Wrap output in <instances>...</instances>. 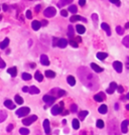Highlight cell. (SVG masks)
Masks as SVG:
<instances>
[{"instance_id": "1", "label": "cell", "mask_w": 129, "mask_h": 135, "mask_svg": "<svg viewBox=\"0 0 129 135\" xmlns=\"http://www.w3.org/2000/svg\"><path fill=\"white\" fill-rule=\"evenodd\" d=\"M78 77L80 81L82 82L84 86H86L91 91L97 90L99 88V79L95 74H93L91 71L86 67H81L78 69Z\"/></svg>"}, {"instance_id": "2", "label": "cell", "mask_w": 129, "mask_h": 135, "mask_svg": "<svg viewBox=\"0 0 129 135\" xmlns=\"http://www.w3.org/2000/svg\"><path fill=\"white\" fill-rule=\"evenodd\" d=\"M108 134L109 135H121L118 123H117L116 119H113L109 122V124H108Z\"/></svg>"}, {"instance_id": "3", "label": "cell", "mask_w": 129, "mask_h": 135, "mask_svg": "<svg viewBox=\"0 0 129 135\" xmlns=\"http://www.w3.org/2000/svg\"><path fill=\"white\" fill-rule=\"evenodd\" d=\"M43 14H44L45 17H54L56 14V9L55 8V7H52V6L47 7V8L44 10Z\"/></svg>"}, {"instance_id": "4", "label": "cell", "mask_w": 129, "mask_h": 135, "mask_svg": "<svg viewBox=\"0 0 129 135\" xmlns=\"http://www.w3.org/2000/svg\"><path fill=\"white\" fill-rule=\"evenodd\" d=\"M29 112H30V109L28 107H22L20 109H18L15 114H16L18 117H23V116L29 114Z\"/></svg>"}, {"instance_id": "5", "label": "cell", "mask_w": 129, "mask_h": 135, "mask_svg": "<svg viewBox=\"0 0 129 135\" xmlns=\"http://www.w3.org/2000/svg\"><path fill=\"white\" fill-rule=\"evenodd\" d=\"M36 120H37V116L32 115V116H30V117H28V118L23 119V120H22V123H23L24 125L28 126V125H30V124H32L33 122H35Z\"/></svg>"}, {"instance_id": "6", "label": "cell", "mask_w": 129, "mask_h": 135, "mask_svg": "<svg viewBox=\"0 0 129 135\" xmlns=\"http://www.w3.org/2000/svg\"><path fill=\"white\" fill-rule=\"evenodd\" d=\"M113 68L116 70L117 73H121L123 70V65L121 62H118V61H115L114 63H113Z\"/></svg>"}, {"instance_id": "7", "label": "cell", "mask_w": 129, "mask_h": 135, "mask_svg": "<svg viewBox=\"0 0 129 135\" xmlns=\"http://www.w3.org/2000/svg\"><path fill=\"white\" fill-rule=\"evenodd\" d=\"M43 99V101H44V102L47 103V105H52V104L56 101L55 97H54V96H51V95H44Z\"/></svg>"}, {"instance_id": "8", "label": "cell", "mask_w": 129, "mask_h": 135, "mask_svg": "<svg viewBox=\"0 0 129 135\" xmlns=\"http://www.w3.org/2000/svg\"><path fill=\"white\" fill-rule=\"evenodd\" d=\"M63 112V108L59 106V105H56V106H54L52 108V115H59Z\"/></svg>"}, {"instance_id": "9", "label": "cell", "mask_w": 129, "mask_h": 135, "mask_svg": "<svg viewBox=\"0 0 129 135\" xmlns=\"http://www.w3.org/2000/svg\"><path fill=\"white\" fill-rule=\"evenodd\" d=\"M128 125H129V121H128V120H124V121L121 123V132H122V133H127Z\"/></svg>"}, {"instance_id": "10", "label": "cell", "mask_w": 129, "mask_h": 135, "mask_svg": "<svg viewBox=\"0 0 129 135\" xmlns=\"http://www.w3.org/2000/svg\"><path fill=\"white\" fill-rule=\"evenodd\" d=\"M43 128H44V132L47 134H50L51 132V125H50V120L45 119L43 121Z\"/></svg>"}, {"instance_id": "11", "label": "cell", "mask_w": 129, "mask_h": 135, "mask_svg": "<svg viewBox=\"0 0 129 135\" xmlns=\"http://www.w3.org/2000/svg\"><path fill=\"white\" fill-rule=\"evenodd\" d=\"M117 89V84L115 83V82H112L111 84H110V86H109V88L106 90V92H107L108 94H113L115 92V90Z\"/></svg>"}, {"instance_id": "12", "label": "cell", "mask_w": 129, "mask_h": 135, "mask_svg": "<svg viewBox=\"0 0 129 135\" xmlns=\"http://www.w3.org/2000/svg\"><path fill=\"white\" fill-rule=\"evenodd\" d=\"M40 63H41V65H43V66H50V59H48L47 55H40Z\"/></svg>"}, {"instance_id": "13", "label": "cell", "mask_w": 129, "mask_h": 135, "mask_svg": "<svg viewBox=\"0 0 129 135\" xmlns=\"http://www.w3.org/2000/svg\"><path fill=\"white\" fill-rule=\"evenodd\" d=\"M101 27H102V29H104V30L106 31V33H107V35H108V36L111 35V28H110V26H109L107 23H105V22H103V23L101 24Z\"/></svg>"}, {"instance_id": "14", "label": "cell", "mask_w": 129, "mask_h": 135, "mask_svg": "<svg viewBox=\"0 0 129 135\" xmlns=\"http://www.w3.org/2000/svg\"><path fill=\"white\" fill-rule=\"evenodd\" d=\"M90 66H91V68H92V69H93L96 73H101V72H103V71H104L103 68L99 67L98 65H96L95 63H91V65H90Z\"/></svg>"}, {"instance_id": "15", "label": "cell", "mask_w": 129, "mask_h": 135, "mask_svg": "<svg viewBox=\"0 0 129 135\" xmlns=\"http://www.w3.org/2000/svg\"><path fill=\"white\" fill-rule=\"evenodd\" d=\"M56 46H60V47H62V48H64L68 46V40L64 39V38H60L58 40V44H56Z\"/></svg>"}, {"instance_id": "16", "label": "cell", "mask_w": 129, "mask_h": 135, "mask_svg": "<svg viewBox=\"0 0 129 135\" xmlns=\"http://www.w3.org/2000/svg\"><path fill=\"white\" fill-rule=\"evenodd\" d=\"M78 20H83L84 22H87L86 18H83L82 16H80V15H74V16H72L70 18V21L71 22H75V21H78Z\"/></svg>"}, {"instance_id": "17", "label": "cell", "mask_w": 129, "mask_h": 135, "mask_svg": "<svg viewBox=\"0 0 129 135\" xmlns=\"http://www.w3.org/2000/svg\"><path fill=\"white\" fill-rule=\"evenodd\" d=\"M4 106L6 108H8V109H10V110H12V109H14V108H15V105L13 104V102L11 100H6L4 102Z\"/></svg>"}, {"instance_id": "18", "label": "cell", "mask_w": 129, "mask_h": 135, "mask_svg": "<svg viewBox=\"0 0 129 135\" xmlns=\"http://www.w3.org/2000/svg\"><path fill=\"white\" fill-rule=\"evenodd\" d=\"M28 92L31 94V95H35V94H39L40 91H39V89L35 87V86H31L30 88H28Z\"/></svg>"}, {"instance_id": "19", "label": "cell", "mask_w": 129, "mask_h": 135, "mask_svg": "<svg viewBox=\"0 0 129 135\" xmlns=\"http://www.w3.org/2000/svg\"><path fill=\"white\" fill-rule=\"evenodd\" d=\"M40 22L39 21H37V20H33L32 21V23H31V27L33 30H39V29L40 28Z\"/></svg>"}, {"instance_id": "20", "label": "cell", "mask_w": 129, "mask_h": 135, "mask_svg": "<svg viewBox=\"0 0 129 135\" xmlns=\"http://www.w3.org/2000/svg\"><path fill=\"white\" fill-rule=\"evenodd\" d=\"M7 73H8L10 76H12V77H16V75H17V69H16L15 67L9 68V69L7 70Z\"/></svg>"}, {"instance_id": "21", "label": "cell", "mask_w": 129, "mask_h": 135, "mask_svg": "<svg viewBox=\"0 0 129 135\" xmlns=\"http://www.w3.org/2000/svg\"><path fill=\"white\" fill-rule=\"evenodd\" d=\"M104 98H105V96H104V94H103V93L97 94V95H95V96H94V100H95V101H97V102H102V101L104 100Z\"/></svg>"}, {"instance_id": "22", "label": "cell", "mask_w": 129, "mask_h": 135, "mask_svg": "<svg viewBox=\"0 0 129 135\" xmlns=\"http://www.w3.org/2000/svg\"><path fill=\"white\" fill-rule=\"evenodd\" d=\"M96 57H97V59H99L100 61H104V59L108 57V55L106 54V52H97Z\"/></svg>"}, {"instance_id": "23", "label": "cell", "mask_w": 129, "mask_h": 135, "mask_svg": "<svg viewBox=\"0 0 129 135\" xmlns=\"http://www.w3.org/2000/svg\"><path fill=\"white\" fill-rule=\"evenodd\" d=\"M76 28H77V31H78V33H80V34H83V33H85V31H86L85 26L81 25V24H78L76 26Z\"/></svg>"}, {"instance_id": "24", "label": "cell", "mask_w": 129, "mask_h": 135, "mask_svg": "<svg viewBox=\"0 0 129 135\" xmlns=\"http://www.w3.org/2000/svg\"><path fill=\"white\" fill-rule=\"evenodd\" d=\"M67 82L70 86H75L76 85V79L73 76H69L67 78Z\"/></svg>"}, {"instance_id": "25", "label": "cell", "mask_w": 129, "mask_h": 135, "mask_svg": "<svg viewBox=\"0 0 129 135\" xmlns=\"http://www.w3.org/2000/svg\"><path fill=\"white\" fill-rule=\"evenodd\" d=\"M8 44H9V38H7L6 37V38L0 43V47H1V50H4V48H6L7 46H8Z\"/></svg>"}, {"instance_id": "26", "label": "cell", "mask_w": 129, "mask_h": 135, "mask_svg": "<svg viewBox=\"0 0 129 135\" xmlns=\"http://www.w3.org/2000/svg\"><path fill=\"white\" fill-rule=\"evenodd\" d=\"M72 126H73V128L78 130L80 128V122L78 119H73V121H72Z\"/></svg>"}, {"instance_id": "27", "label": "cell", "mask_w": 129, "mask_h": 135, "mask_svg": "<svg viewBox=\"0 0 129 135\" xmlns=\"http://www.w3.org/2000/svg\"><path fill=\"white\" fill-rule=\"evenodd\" d=\"M88 114H89L88 111H81L79 113V119L81 120V121H83V120L87 117V115H88Z\"/></svg>"}, {"instance_id": "28", "label": "cell", "mask_w": 129, "mask_h": 135, "mask_svg": "<svg viewBox=\"0 0 129 135\" xmlns=\"http://www.w3.org/2000/svg\"><path fill=\"white\" fill-rule=\"evenodd\" d=\"M98 111H99L101 114H106L108 111V107L106 106V105H101L99 107V109H98Z\"/></svg>"}, {"instance_id": "29", "label": "cell", "mask_w": 129, "mask_h": 135, "mask_svg": "<svg viewBox=\"0 0 129 135\" xmlns=\"http://www.w3.org/2000/svg\"><path fill=\"white\" fill-rule=\"evenodd\" d=\"M34 78H35V80L36 81H39V82H43V74H41L40 72H37L34 74Z\"/></svg>"}, {"instance_id": "30", "label": "cell", "mask_w": 129, "mask_h": 135, "mask_svg": "<svg viewBox=\"0 0 129 135\" xmlns=\"http://www.w3.org/2000/svg\"><path fill=\"white\" fill-rule=\"evenodd\" d=\"M6 118H7V113L5 111L0 110V123H2Z\"/></svg>"}, {"instance_id": "31", "label": "cell", "mask_w": 129, "mask_h": 135, "mask_svg": "<svg viewBox=\"0 0 129 135\" xmlns=\"http://www.w3.org/2000/svg\"><path fill=\"white\" fill-rule=\"evenodd\" d=\"M45 76H47V78L52 79V78L56 77V73L54 72V71H47V72H45Z\"/></svg>"}, {"instance_id": "32", "label": "cell", "mask_w": 129, "mask_h": 135, "mask_svg": "<svg viewBox=\"0 0 129 135\" xmlns=\"http://www.w3.org/2000/svg\"><path fill=\"white\" fill-rule=\"evenodd\" d=\"M14 99H15V102H16L18 105H22V104H23V99H22L19 95H16Z\"/></svg>"}, {"instance_id": "33", "label": "cell", "mask_w": 129, "mask_h": 135, "mask_svg": "<svg viewBox=\"0 0 129 135\" xmlns=\"http://www.w3.org/2000/svg\"><path fill=\"white\" fill-rule=\"evenodd\" d=\"M122 43H123L126 47L129 48V35H126V36H125L124 38L122 39Z\"/></svg>"}, {"instance_id": "34", "label": "cell", "mask_w": 129, "mask_h": 135, "mask_svg": "<svg viewBox=\"0 0 129 135\" xmlns=\"http://www.w3.org/2000/svg\"><path fill=\"white\" fill-rule=\"evenodd\" d=\"M69 11L70 12H72L73 14H75V13H77V11H78V9H77V6L76 5H71L70 7H69Z\"/></svg>"}, {"instance_id": "35", "label": "cell", "mask_w": 129, "mask_h": 135, "mask_svg": "<svg viewBox=\"0 0 129 135\" xmlns=\"http://www.w3.org/2000/svg\"><path fill=\"white\" fill-rule=\"evenodd\" d=\"M19 133L21 135H28L29 134V130L27 128H20L19 129Z\"/></svg>"}, {"instance_id": "36", "label": "cell", "mask_w": 129, "mask_h": 135, "mask_svg": "<svg viewBox=\"0 0 129 135\" xmlns=\"http://www.w3.org/2000/svg\"><path fill=\"white\" fill-rule=\"evenodd\" d=\"M22 79H23L24 81H29L30 79H31V76H30V74H28V73H23L22 74Z\"/></svg>"}, {"instance_id": "37", "label": "cell", "mask_w": 129, "mask_h": 135, "mask_svg": "<svg viewBox=\"0 0 129 135\" xmlns=\"http://www.w3.org/2000/svg\"><path fill=\"white\" fill-rule=\"evenodd\" d=\"M96 125H97L98 128H103V127H104V122H103V120H101V119L97 120Z\"/></svg>"}, {"instance_id": "38", "label": "cell", "mask_w": 129, "mask_h": 135, "mask_svg": "<svg viewBox=\"0 0 129 135\" xmlns=\"http://www.w3.org/2000/svg\"><path fill=\"white\" fill-rule=\"evenodd\" d=\"M68 29H69V31H68V35H69L70 37H72V36L74 35V28H73V26L69 25V28H68Z\"/></svg>"}, {"instance_id": "39", "label": "cell", "mask_w": 129, "mask_h": 135, "mask_svg": "<svg viewBox=\"0 0 129 135\" xmlns=\"http://www.w3.org/2000/svg\"><path fill=\"white\" fill-rule=\"evenodd\" d=\"M116 31H117V33H118V34L122 35L123 33H124V28H122L121 26H117V27H116Z\"/></svg>"}, {"instance_id": "40", "label": "cell", "mask_w": 129, "mask_h": 135, "mask_svg": "<svg viewBox=\"0 0 129 135\" xmlns=\"http://www.w3.org/2000/svg\"><path fill=\"white\" fill-rule=\"evenodd\" d=\"M69 3H71V0H66V1H60V2H59V3H58V5H59L60 7H62V6H64V5L69 4Z\"/></svg>"}, {"instance_id": "41", "label": "cell", "mask_w": 129, "mask_h": 135, "mask_svg": "<svg viewBox=\"0 0 129 135\" xmlns=\"http://www.w3.org/2000/svg\"><path fill=\"white\" fill-rule=\"evenodd\" d=\"M92 19L94 21V24H97V22H98V15L96 13H93L92 14Z\"/></svg>"}, {"instance_id": "42", "label": "cell", "mask_w": 129, "mask_h": 135, "mask_svg": "<svg viewBox=\"0 0 129 135\" xmlns=\"http://www.w3.org/2000/svg\"><path fill=\"white\" fill-rule=\"evenodd\" d=\"M56 91H58V97H62V96H64V94H66V92H64V90H60V89H58Z\"/></svg>"}, {"instance_id": "43", "label": "cell", "mask_w": 129, "mask_h": 135, "mask_svg": "<svg viewBox=\"0 0 129 135\" xmlns=\"http://www.w3.org/2000/svg\"><path fill=\"white\" fill-rule=\"evenodd\" d=\"M70 44H71L72 46H74V47H78V46H79V44L76 42V40H74V39L70 40Z\"/></svg>"}, {"instance_id": "44", "label": "cell", "mask_w": 129, "mask_h": 135, "mask_svg": "<svg viewBox=\"0 0 129 135\" xmlns=\"http://www.w3.org/2000/svg\"><path fill=\"white\" fill-rule=\"evenodd\" d=\"M5 66H6L5 62L1 59V57H0V69H3V68H5Z\"/></svg>"}, {"instance_id": "45", "label": "cell", "mask_w": 129, "mask_h": 135, "mask_svg": "<svg viewBox=\"0 0 129 135\" xmlns=\"http://www.w3.org/2000/svg\"><path fill=\"white\" fill-rule=\"evenodd\" d=\"M77 109H78V106L76 104H73L71 106V111L72 112H76V111H77Z\"/></svg>"}, {"instance_id": "46", "label": "cell", "mask_w": 129, "mask_h": 135, "mask_svg": "<svg viewBox=\"0 0 129 135\" xmlns=\"http://www.w3.org/2000/svg\"><path fill=\"white\" fill-rule=\"evenodd\" d=\"M117 91H118V93H123L124 92V89H123V87L122 86H117Z\"/></svg>"}, {"instance_id": "47", "label": "cell", "mask_w": 129, "mask_h": 135, "mask_svg": "<svg viewBox=\"0 0 129 135\" xmlns=\"http://www.w3.org/2000/svg\"><path fill=\"white\" fill-rule=\"evenodd\" d=\"M12 129H13V125H12V124H9L8 126H7V128H6L7 132H11V131H12Z\"/></svg>"}, {"instance_id": "48", "label": "cell", "mask_w": 129, "mask_h": 135, "mask_svg": "<svg viewBox=\"0 0 129 135\" xmlns=\"http://www.w3.org/2000/svg\"><path fill=\"white\" fill-rule=\"evenodd\" d=\"M26 17H27L28 19H30V18L32 17V15H31V11H30V10H27V11H26Z\"/></svg>"}, {"instance_id": "49", "label": "cell", "mask_w": 129, "mask_h": 135, "mask_svg": "<svg viewBox=\"0 0 129 135\" xmlns=\"http://www.w3.org/2000/svg\"><path fill=\"white\" fill-rule=\"evenodd\" d=\"M110 2L113 3V4H115L117 6H120V2L119 1H116V0H110Z\"/></svg>"}, {"instance_id": "50", "label": "cell", "mask_w": 129, "mask_h": 135, "mask_svg": "<svg viewBox=\"0 0 129 135\" xmlns=\"http://www.w3.org/2000/svg\"><path fill=\"white\" fill-rule=\"evenodd\" d=\"M60 14H62L63 16L67 17V16H68V11H67V10H62V11H60Z\"/></svg>"}, {"instance_id": "51", "label": "cell", "mask_w": 129, "mask_h": 135, "mask_svg": "<svg viewBox=\"0 0 129 135\" xmlns=\"http://www.w3.org/2000/svg\"><path fill=\"white\" fill-rule=\"evenodd\" d=\"M52 39H54V42H52V46H56V44H58V40H59V38H56V37H54V38H52Z\"/></svg>"}, {"instance_id": "52", "label": "cell", "mask_w": 129, "mask_h": 135, "mask_svg": "<svg viewBox=\"0 0 129 135\" xmlns=\"http://www.w3.org/2000/svg\"><path fill=\"white\" fill-rule=\"evenodd\" d=\"M79 4L81 5V6H84L86 4V0H80L79 1Z\"/></svg>"}, {"instance_id": "53", "label": "cell", "mask_w": 129, "mask_h": 135, "mask_svg": "<svg viewBox=\"0 0 129 135\" xmlns=\"http://www.w3.org/2000/svg\"><path fill=\"white\" fill-rule=\"evenodd\" d=\"M40 7H41V5H39V4L35 6V11H36V12H39V11L40 10Z\"/></svg>"}, {"instance_id": "54", "label": "cell", "mask_w": 129, "mask_h": 135, "mask_svg": "<svg viewBox=\"0 0 129 135\" xmlns=\"http://www.w3.org/2000/svg\"><path fill=\"white\" fill-rule=\"evenodd\" d=\"M41 24H43V26H45V25L47 24V20H43V21L40 22V25H41Z\"/></svg>"}, {"instance_id": "55", "label": "cell", "mask_w": 129, "mask_h": 135, "mask_svg": "<svg viewBox=\"0 0 129 135\" xmlns=\"http://www.w3.org/2000/svg\"><path fill=\"white\" fill-rule=\"evenodd\" d=\"M22 91H23L24 93L28 92V87H26V86H25V87H23V88H22Z\"/></svg>"}, {"instance_id": "56", "label": "cell", "mask_w": 129, "mask_h": 135, "mask_svg": "<svg viewBox=\"0 0 129 135\" xmlns=\"http://www.w3.org/2000/svg\"><path fill=\"white\" fill-rule=\"evenodd\" d=\"M63 115H69V111H68V110L64 111V112H63Z\"/></svg>"}, {"instance_id": "57", "label": "cell", "mask_w": 129, "mask_h": 135, "mask_svg": "<svg viewBox=\"0 0 129 135\" xmlns=\"http://www.w3.org/2000/svg\"><path fill=\"white\" fill-rule=\"evenodd\" d=\"M3 9H4V10H7V5H4V4H3Z\"/></svg>"}, {"instance_id": "58", "label": "cell", "mask_w": 129, "mask_h": 135, "mask_svg": "<svg viewBox=\"0 0 129 135\" xmlns=\"http://www.w3.org/2000/svg\"><path fill=\"white\" fill-rule=\"evenodd\" d=\"M125 28H129V22H127L126 25H125Z\"/></svg>"}, {"instance_id": "59", "label": "cell", "mask_w": 129, "mask_h": 135, "mask_svg": "<svg viewBox=\"0 0 129 135\" xmlns=\"http://www.w3.org/2000/svg\"><path fill=\"white\" fill-rule=\"evenodd\" d=\"M125 99H127V100H129V93L126 95V97H125Z\"/></svg>"}, {"instance_id": "60", "label": "cell", "mask_w": 129, "mask_h": 135, "mask_svg": "<svg viewBox=\"0 0 129 135\" xmlns=\"http://www.w3.org/2000/svg\"><path fill=\"white\" fill-rule=\"evenodd\" d=\"M115 109H116V110L118 109V104H115Z\"/></svg>"}, {"instance_id": "61", "label": "cell", "mask_w": 129, "mask_h": 135, "mask_svg": "<svg viewBox=\"0 0 129 135\" xmlns=\"http://www.w3.org/2000/svg\"><path fill=\"white\" fill-rule=\"evenodd\" d=\"M35 67V63H31V68H34Z\"/></svg>"}, {"instance_id": "62", "label": "cell", "mask_w": 129, "mask_h": 135, "mask_svg": "<svg viewBox=\"0 0 129 135\" xmlns=\"http://www.w3.org/2000/svg\"><path fill=\"white\" fill-rule=\"evenodd\" d=\"M126 109H127V110H129V104H128V105H126Z\"/></svg>"}]
</instances>
